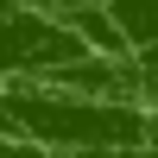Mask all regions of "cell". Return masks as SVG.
Segmentation results:
<instances>
[{
  "instance_id": "2",
  "label": "cell",
  "mask_w": 158,
  "mask_h": 158,
  "mask_svg": "<svg viewBox=\"0 0 158 158\" xmlns=\"http://www.w3.org/2000/svg\"><path fill=\"white\" fill-rule=\"evenodd\" d=\"M114 19V32L127 38V51H158V0H101Z\"/></svg>"
},
{
  "instance_id": "1",
  "label": "cell",
  "mask_w": 158,
  "mask_h": 158,
  "mask_svg": "<svg viewBox=\"0 0 158 158\" xmlns=\"http://www.w3.org/2000/svg\"><path fill=\"white\" fill-rule=\"evenodd\" d=\"M89 57V44L51 6H0V82H44L63 63Z\"/></svg>"
},
{
  "instance_id": "3",
  "label": "cell",
  "mask_w": 158,
  "mask_h": 158,
  "mask_svg": "<svg viewBox=\"0 0 158 158\" xmlns=\"http://www.w3.org/2000/svg\"><path fill=\"white\" fill-rule=\"evenodd\" d=\"M133 70H139V89H146V101H158V51H139V57H133Z\"/></svg>"
}]
</instances>
